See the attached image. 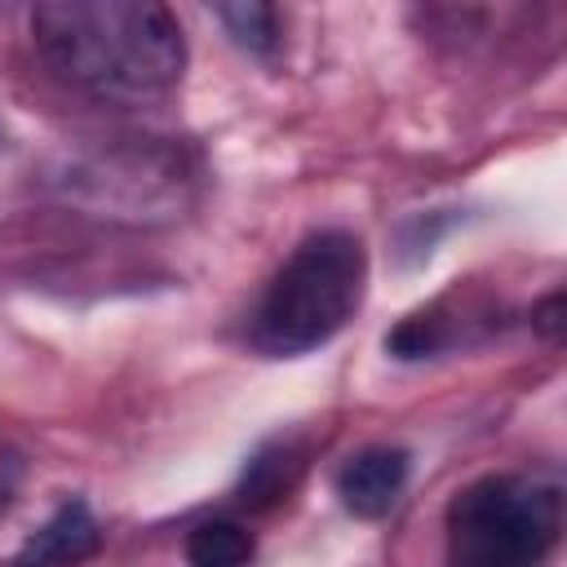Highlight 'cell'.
Here are the masks:
<instances>
[{
	"instance_id": "1",
	"label": "cell",
	"mask_w": 567,
	"mask_h": 567,
	"mask_svg": "<svg viewBox=\"0 0 567 567\" xmlns=\"http://www.w3.org/2000/svg\"><path fill=\"white\" fill-rule=\"evenodd\" d=\"M44 62L89 97L151 102L164 97L186 66L177 18L151 0H62L31 13Z\"/></svg>"
},
{
	"instance_id": "2",
	"label": "cell",
	"mask_w": 567,
	"mask_h": 567,
	"mask_svg": "<svg viewBox=\"0 0 567 567\" xmlns=\"http://www.w3.org/2000/svg\"><path fill=\"white\" fill-rule=\"evenodd\" d=\"M363 279L368 257L350 230L306 235L266 284L248 319V341L270 359H292L332 341L359 310Z\"/></svg>"
},
{
	"instance_id": "3",
	"label": "cell",
	"mask_w": 567,
	"mask_h": 567,
	"mask_svg": "<svg viewBox=\"0 0 567 567\" xmlns=\"http://www.w3.org/2000/svg\"><path fill=\"white\" fill-rule=\"evenodd\" d=\"M563 532V492L527 474L470 483L447 509V567H540Z\"/></svg>"
},
{
	"instance_id": "4",
	"label": "cell",
	"mask_w": 567,
	"mask_h": 567,
	"mask_svg": "<svg viewBox=\"0 0 567 567\" xmlns=\"http://www.w3.org/2000/svg\"><path fill=\"white\" fill-rule=\"evenodd\" d=\"M186 186H190V173L182 155L164 146L102 151V155L80 159L66 173V190L80 204H93V208H106L111 217H133V221L173 217L186 199Z\"/></svg>"
},
{
	"instance_id": "5",
	"label": "cell",
	"mask_w": 567,
	"mask_h": 567,
	"mask_svg": "<svg viewBox=\"0 0 567 567\" xmlns=\"http://www.w3.org/2000/svg\"><path fill=\"white\" fill-rule=\"evenodd\" d=\"M408 483V452L403 447H363L337 470V496L359 518H381Z\"/></svg>"
},
{
	"instance_id": "6",
	"label": "cell",
	"mask_w": 567,
	"mask_h": 567,
	"mask_svg": "<svg viewBox=\"0 0 567 567\" xmlns=\"http://www.w3.org/2000/svg\"><path fill=\"white\" fill-rule=\"evenodd\" d=\"M97 540H102L97 518L89 514V505L71 501L18 549L13 567H75L97 549Z\"/></svg>"
},
{
	"instance_id": "7",
	"label": "cell",
	"mask_w": 567,
	"mask_h": 567,
	"mask_svg": "<svg viewBox=\"0 0 567 567\" xmlns=\"http://www.w3.org/2000/svg\"><path fill=\"white\" fill-rule=\"evenodd\" d=\"M248 558H252V536L230 518L195 523L186 536L190 567H248Z\"/></svg>"
},
{
	"instance_id": "8",
	"label": "cell",
	"mask_w": 567,
	"mask_h": 567,
	"mask_svg": "<svg viewBox=\"0 0 567 567\" xmlns=\"http://www.w3.org/2000/svg\"><path fill=\"white\" fill-rule=\"evenodd\" d=\"M217 18L226 22V31L235 35V44H244L248 53H275L279 44V13L270 4H221Z\"/></svg>"
}]
</instances>
